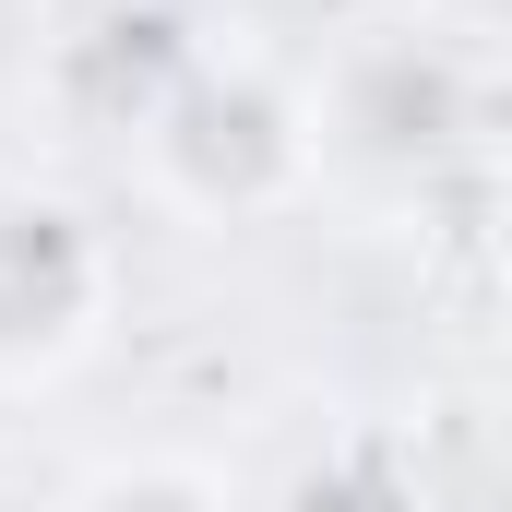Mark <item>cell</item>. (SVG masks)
<instances>
[{
	"label": "cell",
	"instance_id": "2",
	"mask_svg": "<svg viewBox=\"0 0 512 512\" xmlns=\"http://www.w3.org/2000/svg\"><path fill=\"white\" fill-rule=\"evenodd\" d=\"M120 298L108 227L48 191V179H0V382H60Z\"/></svg>",
	"mask_w": 512,
	"mask_h": 512
},
{
	"label": "cell",
	"instance_id": "1",
	"mask_svg": "<svg viewBox=\"0 0 512 512\" xmlns=\"http://www.w3.org/2000/svg\"><path fill=\"white\" fill-rule=\"evenodd\" d=\"M143 155V191L227 227V215H262L286 191H310V84L262 72V60H227V48H191V72L167 84V108L131 131Z\"/></svg>",
	"mask_w": 512,
	"mask_h": 512
},
{
	"label": "cell",
	"instance_id": "3",
	"mask_svg": "<svg viewBox=\"0 0 512 512\" xmlns=\"http://www.w3.org/2000/svg\"><path fill=\"white\" fill-rule=\"evenodd\" d=\"M72 512H239L203 465H167V453H143V465H108V477H84Z\"/></svg>",
	"mask_w": 512,
	"mask_h": 512
}]
</instances>
